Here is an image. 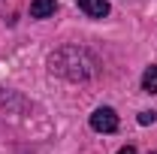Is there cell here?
Instances as JSON below:
<instances>
[{
	"label": "cell",
	"instance_id": "6",
	"mask_svg": "<svg viewBox=\"0 0 157 154\" xmlns=\"http://www.w3.org/2000/svg\"><path fill=\"white\" fill-rule=\"evenodd\" d=\"M118 154H136V148H133V145H124V148H121Z\"/></svg>",
	"mask_w": 157,
	"mask_h": 154
},
{
	"label": "cell",
	"instance_id": "2",
	"mask_svg": "<svg viewBox=\"0 0 157 154\" xmlns=\"http://www.w3.org/2000/svg\"><path fill=\"white\" fill-rule=\"evenodd\" d=\"M76 3L88 18H106L109 15V3L106 0H76Z\"/></svg>",
	"mask_w": 157,
	"mask_h": 154
},
{
	"label": "cell",
	"instance_id": "3",
	"mask_svg": "<svg viewBox=\"0 0 157 154\" xmlns=\"http://www.w3.org/2000/svg\"><path fill=\"white\" fill-rule=\"evenodd\" d=\"M55 9H58V0H33L30 3L33 18H48V15H55Z\"/></svg>",
	"mask_w": 157,
	"mask_h": 154
},
{
	"label": "cell",
	"instance_id": "1",
	"mask_svg": "<svg viewBox=\"0 0 157 154\" xmlns=\"http://www.w3.org/2000/svg\"><path fill=\"white\" fill-rule=\"evenodd\" d=\"M91 127H94L97 133H115V130H118V115H115V109H109V106L97 109V112L91 115Z\"/></svg>",
	"mask_w": 157,
	"mask_h": 154
},
{
	"label": "cell",
	"instance_id": "4",
	"mask_svg": "<svg viewBox=\"0 0 157 154\" xmlns=\"http://www.w3.org/2000/svg\"><path fill=\"white\" fill-rule=\"evenodd\" d=\"M142 88H145L148 94H157V64L145 70V76H142Z\"/></svg>",
	"mask_w": 157,
	"mask_h": 154
},
{
	"label": "cell",
	"instance_id": "7",
	"mask_svg": "<svg viewBox=\"0 0 157 154\" xmlns=\"http://www.w3.org/2000/svg\"><path fill=\"white\" fill-rule=\"evenodd\" d=\"M151 154H157V151H151Z\"/></svg>",
	"mask_w": 157,
	"mask_h": 154
},
{
	"label": "cell",
	"instance_id": "5",
	"mask_svg": "<svg viewBox=\"0 0 157 154\" xmlns=\"http://www.w3.org/2000/svg\"><path fill=\"white\" fill-rule=\"evenodd\" d=\"M157 121V112H139V124L142 127H148V124H154Z\"/></svg>",
	"mask_w": 157,
	"mask_h": 154
}]
</instances>
